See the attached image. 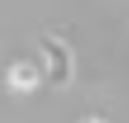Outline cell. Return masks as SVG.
I'll use <instances>...</instances> for the list:
<instances>
[{
	"mask_svg": "<svg viewBox=\"0 0 129 123\" xmlns=\"http://www.w3.org/2000/svg\"><path fill=\"white\" fill-rule=\"evenodd\" d=\"M80 123H103V120H98V117H89V120H80Z\"/></svg>",
	"mask_w": 129,
	"mask_h": 123,
	"instance_id": "3957f363",
	"label": "cell"
},
{
	"mask_svg": "<svg viewBox=\"0 0 129 123\" xmlns=\"http://www.w3.org/2000/svg\"><path fill=\"white\" fill-rule=\"evenodd\" d=\"M37 83H40V74H37L35 66L29 63H14L9 69V86L17 89V92H32Z\"/></svg>",
	"mask_w": 129,
	"mask_h": 123,
	"instance_id": "7a4b0ae2",
	"label": "cell"
},
{
	"mask_svg": "<svg viewBox=\"0 0 129 123\" xmlns=\"http://www.w3.org/2000/svg\"><path fill=\"white\" fill-rule=\"evenodd\" d=\"M37 43H40L43 57H46V74H49V83H52L55 89H66V86L72 83V74H75V57H72V49H69L63 40H57L55 34H43Z\"/></svg>",
	"mask_w": 129,
	"mask_h": 123,
	"instance_id": "6da1fadb",
	"label": "cell"
}]
</instances>
